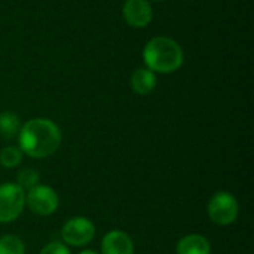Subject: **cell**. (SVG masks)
<instances>
[{"instance_id":"6da1fadb","label":"cell","mask_w":254,"mask_h":254,"mask_svg":"<svg viewBox=\"0 0 254 254\" xmlns=\"http://www.w3.org/2000/svg\"><path fill=\"white\" fill-rule=\"evenodd\" d=\"M63 143V132L57 122L48 118H33L22 122L16 137V146L24 156L46 159L58 152Z\"/></svg>"},{"instance_id":"7a4b0ae2","label":"cell","mask_w":254,"mask_h":254,"mask_svg":"<svg viewBox=\"0 0 254 254\" xmlns=\"http://www.w3.org/2000/svg\"><path fill=\"white\" fill-rule=\"evenodd\" d=\"M144 67L156 74H173L185 64L183 46L173 37L155 36L143 48Z\"/></svg>"},{"instance_id":"3957f363","label":"cell","mask_w":254,"mask_h":254,"mask_svg":"<svg viewBox=\"0 0 254 254\" xmlns=\"http://www.w3.org/2000/svg\"><path fill=\"white\" fill-rule=\"evenodd\" d=\"M207 216L217 226H231L238 220L240 202L234 193L219 190L207 202Z\"/></svg>"},{"instance_id":"277c9868","label":"cell","mask_w":254,"mask_h":254,"mask_svg":"<svg viewBox=\"0 0 254 254\" xmlns=\"http://www.w3.org/2000/svg\"><path fill=\"white\" fill-rule=\"evenodd\" d=\"M97 229L91 219L85 216H74L70 217L61 228V241L67 247L83 249L89 246L95 238Z\"/></svg>"},{"instance_id":"5b68a950","label":"cell","mask_w":254,"mask_h":254,"mask_svg":"<svg viewBox=\"0 0 254 254\" xmlns=\"http://www.w3.org/2000/svg\"><path fill=\"white\" fill-rule=\"evenodd\" d=\"M25 210V190L16 183L6 182L0 185V223L16 222Z\"/></svg>"},{"instance_id":"8992f818","label":"cell","mask_w":254,"mask_h":254,"mask_svg":"<svg viewBox=\"0 0 254 254\" xmlns=\"http://www.w3.org/2000/svg\"><path fill=\"white\" fill-rule=\"evenodd\" d=\"M60 207V196L57 190L48 185L39 183L25 192V208L37 217H49L57 213Z\"/></svg>"},{"instance_id":"52a82bcc","label":"cell","mask_w":254,"mask_h":254,"mask_svg":"<svg viewBox=\"0 0 254 254\" xmlns=\"http://www.w3.org/2000/svg\"><path fill=\"white\" fill-rule=\"evenodd\" d=\"M122 18L131 28H146L153 19V7L149 0H124Z\"/></svg>"},{"instance_id":"ba28073f","label":"cell","mask_w":254,"mask_h":254,"mask_svg":"<svg viewBox=\"0 0 254 254\" xmlns=\"http://www.w3.org/2000/svg\"><path fill=\"white\" fill-rule=\"evenodd\" d=\"M135 246L129 234L121 229H112L101 238L100 254H134Z\"/></svg>"},{"instance_id":"9c48e42d","label":"cell","mask_w":254,"mask_h":254,"mask_svg":"<svg viewBox=\"0 0 254 254\" xmlns=\"http://www.w3.org/2000/svg\"><path fill=\"white\" fill-rule=\"evenodd\" d=\"M158 86V74L146 67L135 68L129 77V88L134 94L146 97L152 94Z\"/></svg>"},{"instance_id":"30bf717a","label":"cell","mask_w":254,"mask_h":254,"mask_svg":"<svg viewBox=\"0 0 254 254\" xmlns=\"http://www.w3.org/2000/svg\"><path fill=\"white\" fill-rule=\"evenodd\" d=\"M176 254H211V243L201 234H189L179 240Z\"/></svg>"},{"instance_id":"8fae6325","label":"cell","mask_w":254,"mask_h":254,"mask_svg":"<svg viewBox=\"0 0 254 254\" xmlns=\"http://www.w3.org/2000/svg\"><path fill=\"white\" fill-rule=\"evenodd\" d=\"M21 119L16 113L10 110L0 112V137L6 141L16 140L21 129Z\"/></svg>"},{"instance_id":"7c38bea8","label":"cell","mask_w":254,"mask_h":254,"mask_svg":"<svg viewBox=\"0 0 254 254\" xmlns=\"http://www.w3.org/2000/svg\"><path fill=\"white\" fill-rule=\"evenodd\" d=\"M24 161V153L16 144H9L0 150V167L13 170L19 167Z\"/></svg>"},{"instance_id":"4fadbf2b","label":"cell","mask_w":254,"mask_h":254,"mask_svg":"<svg viewBox=\"0 0 254 254\" xmlns=\"http://www.w3.org/2000/svg\"><path fill=\"white\" fill-rule=\"evenodd\" d=\"M27 247L21 237L7 234L0 237V254H25Z\"/></svg>"},{"instance_id":"5bb4252c","label":"cell","mask_w":254,"mask_h":254,"mask_svg":"<svg viewBox=\"0 0 254 254\" xmlns=\"http://www.w3.org/2000/svg\"><path fill=\"white\" fill-rule=\"evenodd\" d=\"M15 183L22 189V190H30L33 189L34 186H37L40 183V174L36 168H31V167H25L22 170L18 171L16 174V179H15Z\"/></svg>"},{"instance_id":"9a60e30c","label":"cell","mask_w":254,"mask_h":254,"mask_svg":"<svg viewBox=\"0 0 254 254\" xmlns=\"http://www.w3.org/2000/svg\"><path fill=\"white\" fill-rule=\"evenodd\" d=\"M39 254H71V252L63 241H51L42 247Z\"/></svg>"},{"instance_id":"2e32d148","label":"cell","mask_w":254,"mask_h":254,"mask_svg":"<svg viewBox=\"0 0 254 254\" xmlns=\"http://www.w3.org/2000/svg\"><path fill=\"white\" fill-rule=\"evenodd\" d=\"M77 254H100L98 252H95V250H92V249H83L80 253Z\"/></svg>"},{"instance_id":"e0dca14e","label":"cell","mask_w":254,"mask_h":254,"mask_svg":"<svg viewBox=\"0 0 254 254\" xmlns=\"http://www.w3.org/2000/svg\"><path fill=\"white\" fill-rule=\"evenodd\" d=\"M149 1H165V0H149Z\"/></svg>"}]
</instances>
